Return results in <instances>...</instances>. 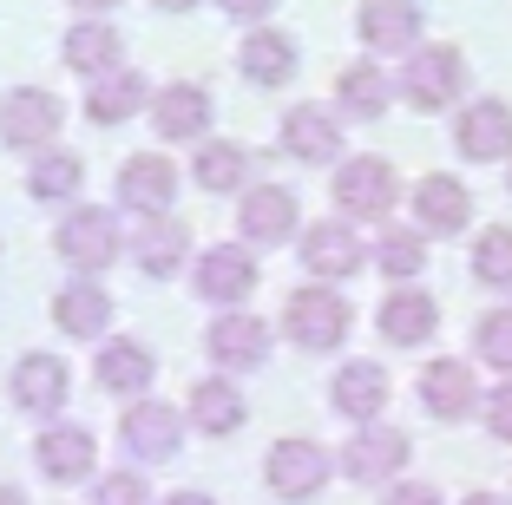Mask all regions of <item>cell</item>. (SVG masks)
Masks as SVG:
<instances>
[{"label":"cell","mask_w":512,"mask_h":505,"mask_svg":"<svg viewBox=\"0 0 512 505\" xmlns=\"http://www.w3.org/2000/svg\"><path fill=\"white\" fill-rule=\"evenodd\" d=\"M335 99H342L348 119H381L394 92H388V79H381V66H348L342 86H335Z\"/></svg>","instance_id":"obj_31"},{"label":"cell","mask_w":512,"mask_h":505,"mask_svg":"<svg viewBox=\"0 0 512 505\" xmlns=\"http://www.w3.org/2000/svg\"><path fill=\"white\" fill-rule=\"evenodd\" d=\"M184 250H191L184 223L178 217H151L145 230H138V243H132V263L145 269V276H171V269L184 263Z\"/></svg>","instance_id":"obj_28"},{"label":"cell","mask_w":512,"mask_h":505,"mask_svg":"<svg viewBox=\"0 0 512 505\" xmlns=\"http://www.w3.org/2000/svg\"><path fill=\"white\" fill-rule=\"evenodd\" d=\"M171 197H178V164H165L158 151H138V158H125V171H119V204H125V210L165 217Z\"/></svg>","instance_id":"obj_9"},{"label":"cell","mask_w":512,"mask_h":505,"mask_svg":"<svg viewBox=\"0 0 512 505\" xmlns=\"http://www.w3.org/2000/svg\"><path fill=\"white\" fill-rule=\"evenodd\" d=\"M211 361L217 368H256V361L270 355V328L256 322V315H243V309H230V315H217L211 322Z\"/></svg>","instance_id":"obj_17"},{"label":"cell","mask_w":512,"mask_h":505,"mask_svg":"<svg viewBox=\"0 0 512 505\" xmlns=\"http://www.w3.org/2000/svg\"><path fill=\"white\" fill-rule=\"evenodd\" d=\"M276 0H224V14L230 20H243V27H263V14H270Z\"/></svg>","instance_id":"obj_39"},{"label":"cell","mask_w":512,"mask_h":505,"mask_svg":"<svg viewBox=\"0 0 512 505\" xmlns=\"http://www.w3.org/2000/svg\"><path fill=\"white\" fill-rule=\"evenodd\" d=\"M480 361H493V368L512 374V309H493L480 322Z\"/></svg>","instance_id":"obj_36"},{"label":"cell","mask_w":512,"mask_h":505,"mask_svg":"<svg viewBox=\"0 0 512 505\" xmlns=\"http://www.w3.org/2000/svg\"><path fill=\"white\" fill-rule=\"evenodd\" d=\"M355 33L381 53H401V46L421 40V7L414 0H362V14H355Z\"/></svg>","instance_id":"obj_20"},{"label":"cell","mask_w":512,"mask_h":505,"mask_svg":"<svg viewBox=\"0 0 512 505\" xmlns=\"http://www.w3.org/2000/svg\"><path fill=\"white\" fill-rule=\"evenodd\" d=\"M388 505H440V492H434V486H401Z\"/></svg>","instance_id":"obj_40"},{"label":"cell","mask_w":512,"mask_h":505,"mask_svg":"<svg viewBox=\"0 0 512 505\" xmlns=\"http://www.w3.org/2000/svg\"><path fill=\"white\" fill-rule=\"evenodd\" d=\"M467 217H473V197H467V184L460 178H421L414 184V223H421L427 237H453V230H467Z\"/></svg>","instance_id":"obj_14"},{"label":"cell","mask_w":512,"mask_h":505,"mask_svg":"<svg viewBox=\"0 0 512 505\" xmlns=\"http://www.w3.org/2000/svg\"><path fill=\"white\" fill-rule=\"evenodd\" d=\"M302 269L316 276V283H342L362 269V237L348 230V223H309V237H302Z\"/></svg>","instance_id":"obj_11"},{"label":"cell","mask_w":512,"mask_h":505,"mask_svg":"<svg viewBox=\"0 0 512 505\" xmlns=\"http://www.w3.org/2000/svg\"><path fill=\"white\" fill-rule=\"evenodd\" d=\"M138 105H145V79L132 73V66H119V73H99L86 92V119L92 125H125L138 119Z\"/></svg>","instance_id":"obj_25"},{"label":"cell","mask_w":512,"mask_h":505,"mask_svg":"<svg viewBox=\"0 0 512 505\" xmlns=\"http://www.w3.org/2000/svg\"><path fill=\"white\" fill-rule=\"evenodd\" d=\"M53 132H60V99L40 86H20L0 99V138L20 151H46L53 145Z\"/></svg>","instance_id":"obj_5"},{"label":"cell","mask_w":512,"mask_h":505,"mask_svg":"<svg viewBox=\"0 0 512 505\" xmlns=\"http://www.w3.org/2000/svg\"><path fill=\"white\" fill-rule=\"evenodd\" d=\"M283 328L296 348H316V355H329V348L348 342V328H355V315H348V302L335 296L329 283H309L296 289V296L283 302Z\"/></svg>","instance_id":"obj_1"},{"label":"cell","mask_w":512,"mask_h":505,"mask_svg":"<svg viewBox=\"0 0 512 505\" xmlns=\"http://www.w3.org/2000/svg\"><path fill=\"white\" fill-rule=\"evenodd\" d=\"M342 466H348V479L381 486V479H394V473L407 466V433H394V427H362L355 440H348Z\"/></svg>","instance_id":"obj_15"},{"label":"cell","mask_w":512,"mask_h":505,"mask_svg":"<svg viewBox=\"0 0 512 505\" xmlns=\"http://www.w3.org/2000/svg\"><path fill=\"white\" fill-rule=\"evenodd\" d=\"M66 361L60 355H20L14 361V407H27V414H60L66 407Z\"/></svg>","instance_id":"obj_16"},{"label":"cell","mask_w":512,"mask_h":505,"mask_svg":"<svg viewBox=\"0 0 512 505\" xmlns=\"http://www.w3.org/2000/svg\"><path fill=\"white\" fill-rule=\"evenodd\" d=\"M92 374H99V387H112V394H138V387H151V348L106 342L99 361H92Z\"/></svg>","instance_id":"obj_29"},{"label":"cell","mask_w":512,"mask_h":505,"mask_svg":"<svg viewBox=\"0 0 512 505\" xmlns=\"http://www.w3.org/2000/svg\"><path fill=\"white\" fill-rule=\"evenodd\" d=\"M296 191H283V184H256V191H243V210H237V230L256 243V250H270V243H289L296 237Z\"/></svg>","instance_id":"obj_7"},{"label":"cell","mask_w":512,"mask_h":505,"mask_svg":"<svg viewBox=\"0 0 512 505\" xmlns=\"http://www.w3.org/2000/svg\"><path fill=\"white\" fill-rule=\"evenodd\" d=\"M381 407H388V374H381L375 361H348V368L335 374V414H348L355 427H368Z\"/></svg>","instance_id":"obj_22"},{"label":"cell","mask_w":512,"mask_h":505,"mask_svg":"<svg viewBox=\"0 0 512 505\" xmlns=\"http://www.w3.org/2000/svg\"><path fill=\"white\" fill-rule=\"evenodd\" d=\"M79 14H112V7H119V0H73Z\"/></svg>","instance_id":"obj_41"},{"label":"cell","mask_w":512,"mask_h":505,"mask_svg":"<svg viewBox=\"0 0 512 505\" xmlns=\"http://www.w3.org/2000/svg\"><path fill=\"white\" fill-rule=\"evenodd\" d=\"M191 420H197V433H237L243 427V394L230 381H197L191 387Z\"/></svg>","instance_id":"obj_30"},{"label":"cell","mask_w":512,"mask_h":505,"mask_svg":"<svg viewBox=\"0 0 512 505\" xmlns=\"http://www.w3.org/2000/svg\"><path fill=\"white\" fill-rule=\"evenodd\" d=\"M506 184H512V178H506Z\"/></svg>","instance_id":"obj_46"},{"label":"cell","mask_w":512,"mask_h":505,"mask_svg":"<svg viewBox=\"0 0 512 505\" xmlns=\"http://www.w3.org/2000/svg\"><path fill=\"white\" fill-rule=\"evenodd\" d=\"M119 433H125V453L132 460H171L184 446V427H178V407H165V401H138V407H125V420H119Z\"/></svg>","instance_id":"obj_8"},{"label":"cell","mask_w":512,"mask_h":505,"mask_svg":"<svg viewBox=\"0 0 512 505\" xmlns=\"http://www.w3.org/2000/svg\"><path fill=\"white\" fill-rule=\"evenodd\" d=\"M283 151L302 158V164L342 158V119L322 112V105H296V112H283Z\"/></svg>","instance_id":"obj_13"},{"label":"cell","mask_w":512,"mask_h":505,"mask_svg":"<svg viewBox=\"0 0 512 505\" xmlns=\"http://www.w3.org/2000/svg\"><path fill=\"white\" fill-rule=\"evenodd\" d=\"M394 197H401V184H394L388 158H348L342 171H335V210H342V217L375 223V217L394 210Z\"/></svg>","instance_id":"obj_2"},{"label":"cell","mask_w":512,"mask_h":505,"mask_svg":"<svg viewBox=\"0 0 512 505\" xmlns=\"http://www.w3.org/2000/svg\"><path fill=\"white\" fill-rule=\"evenodd\" d=\"M79 184H86V164H79L73 151H40V158H33V178H27L33 197L66 204V197H79Z\"/></svg>","instance_id":"obj_33"},{"label":"cell","mask_w":512,"mask_h":505,"mask_svg":"<svg viewBox=\"0 0 512 505\" xmlns=\"http://www.w3.org/2000/svg\"><path fill=\"white\" fill-rule=\"evenodd\" d=\"M151 125L165 138H204V125H211V92L204 86H165L151 99Z\"/></svg>","instance_id":"obj_24"},{"label":"cell","mask_w":512,"mask_h":505,"mask_svg":"<svg viewBox=\"0 0 512 505\" xmlns=\"http://www.w3.org/2000/svg\"><path fill=\"white\" fill-rule=\"evenodd\" d=\"M486 427H493V433H499V440H506V446H512V381H506V387H499L493 401H486Z\"/></svg>","instance_id":"obj_38"},{"label":"cell","mask_w":512,"mask_h":505,"mask_svg":"<svg viewBox=\"0 0 512 505\" xmlns=\"http://www.w3.org/2000/svg\"><path fill=\"white\" fill-rule=\"evenodd\" d=\"M453 145H460V158H480V164L506 158V151H512V105L506 99L467 105V112H460V125H453Z\"/></svg>","instance_id":"obj_10"},{"label":"cell","mask_w":512,"mask_h":505,"mask_svg":"<svg viewBox=\"0 0 512 505\" xmlns=\"http://www.w3.org/2000/svg\"><path fill=\"white\" fill-rule=\"evenodd\" d=\"M165 505H211V499H204V492H171Z\"/></svg>","instance_id":"obj_42"},{"label":"cell","mask_w":512,"mask_h":505,"mask_svg":"<svg viewBox=\"0 0 512 505\" xmlns=\"http://www.w3.org/2000/svg\"><path fill=\"white\" fill-rule=\"evenodd\" d=\"M151 7H165V14H191L197 0H151Z\"/></svg>","instance_id":"obj_43"},{"label":"cell","mask_w":512,"mask_h":505,"mask_svg":"<svg viewBox=\"0 0 512 505\" xmlns=\"http://www.w3.org/2000/svg\"><path fill=\"white\" fill-rule=\"evenodd\" d=\"M0 505H27V499H20V492H14V486H0Z\"/></svg>","instance_id":"obj_45"},{"label":"cell","mask_w":512,"mask_h":505,"mask_svg":"<svg viewBox=\"0 0 512 505\" xmlns=\"http://www.w3.org/2000/svg\"><path fill=\"white\" fill-rule=\"evenodd\" d=\"M473 269H480V283L512 289V230H486L480 250H473Z\"/></svg>","instance_id":"obj_35"},{"label":"cell","mask_w":512,"mask_h":505,"mask_svg":"<svg viewBox=\"0 0 512 505\" xmlns=\"http://www.w3.org/2000/svg\"><path fill=\"white\" fill-rule=\"evenodd\" d=\"M375 322H381V335H388L394 348H414V342H427V335L440 328V309H434L427 289H394V296L381 302Z\"/></svg>","instance_id":"obj_21"},{"label":"cell","mask_w":512,"mask_h":505,"mask_svg":"<svg viewBox=\"0 0 512 505\" xmlns=\"http://www.w3.org/2000/svg\"><path fill=\"white\" fill-rule=\"evenodd\" d=\"M473 401H480V387H473V368L467 361H427L421 374V407L434 420H467Z\"/></svg>","instance_id":"obj_18"},{"label":"cell","mask_w":512,"mask_h":505,"mask_svg":"<svg viewBox=\"0 0 512 505\" xmlns=\"http://www.w3.org/2000/svg\"><path fill=\"white\" fill-rule=\"evenodd\" d=\"M263 473H270L276 499H316L322 479H329V453H322L316 440H276Z\"/></svg>","instance_id":"obj_6"},{"label":"cell","mask_w":512,"mask_h":505,"mask_svg":"<svg viewBox=\"0 0 512 505\" xmlns=\"http://www.w3.org/2000/svg\"><path fill=\"white\" fill-rule=\"evenodd\" d=\"M197 296L204 302H243L256 289V256L243 243H224V250H204L197 256Z\"/></svg>","instance_id":"obj_12"},{"label":"cell","mask_w":512,"mask_h":505,"mask_svg":"<svg viewBox=\"0 0 512 505\" xmlns=\"http://www.w3.org/2000/svg\"><path fill=\"white\" fill-rule=\"evenodd\" d=\"M33 460H40L46 479H60V486H73V479L92 473V460H99V446H92L86 427H46L40 440H33Z\"/></svg>","instance_id":"obj_19"},{"label":"cell","mask_w":512,"mask_h":505,"mask_svg":"<svg viewBox=\"0 0 512 505\" xmlns=\"http://www.w3.org/2000/svg\"><path fill=\"white\" fill-rule=\"evenodd\" d=\"M243 79L250 86H289L296 79V40L276 33V27H256L243 40Z\"/></svg>","instance_id":"obj_23"},{"label":"cell","mask_w":512,"mask_h":505,"mask_svg":"<svg viewBox=\"0 0 512 505\" xmlns=\"http://www.w3.org/2000/svg\"><path fill=\"white\" fill-rule=\"evenodd\" d=\"M119 60H125V40L106 20H86V27L66 33V66H73V73L99 79V73H119Z\"/></svg>","instance_id":"obj_26"},{"label":"cell","mask_w":512,"mask_h":505,"mask_svg":"<svg viewBox=\"0 0 512 505\" xmlns=\"http://www.w3.org/2000/svg\"><path fill=\"white\" fill-rule=\"evenodd\" d=\"M375 263H381V276L407 283V276H421V269H427V243L414 237V230H388L381 250H375Z\"/></svg>","instance_id":"obj_34"},{"label":"cell","mask_w":512,"mask_h":505,"mask_svg":"<svg viewBox=\"0 0 512 505\" xmlns=\"http://www.w3.org/2000/svg\"><path fill=\"white\" fill-rule=\"evenodd\" d=\"M460 86H467V60H460L453 46H414V60H407V73H401V92L421 105V112L453 105Z\"/></svg>","instance_id":"obj_3"},{"label":"cell","mask_w":512,"mask_h":505,"mask_svg":"<svg viewBox=\"0 0 512 505\" xmlns=\"http://www.w3.org/2000/svg\"><path fill=\"white\" fill-rule=\"evenodd\" d=\"M460 505H506V499H499V492H467Z\"/></svg>","instance_id":"obj_44"},{"label":"cell","mask_w":512,"mask_h":505,"mask_svg":"<svg viewBox=\"0 0 512 505\" xmlns=\"http://www.w3.org/2000/svg\"><path fill=\"white\" fill-rule=\"evenodd\" d=\"M53 322H60L66 335H79V342H92V335L112 322V296L99 283H66L60 296H53Z\"/></svg>","instance_id":"obj_27"},{"label":"cell","mask_w":512,"mask_h":505,"mask_svg":"<svg viewBox=\"0 0 512 505\" xmlns=\"http://www.w3.org/2000/svg\"><path fill=\"white\" fill-rule=\"evenodd\" d=\"M92 505H151V486H138L132 473H106L92 486Z\"/></svg>","instance_id":"obj_37"},{"label":"cell","mask_w":512,"mask_h":505,"mask_svg":"<svg viewBox=\"0 0 512 505\" xmlns=\"http://www.w3.org/2000/svg\"><path fill=\"white\" fill-rule=\"evenodd\" d=\"M53 243H60V256L79 276H99V269L119 256V223H112V210H66Z\"/></svg>","instance_id":"obj_4"},{"label":"cell","mask_w":512,"mask_h":505,"mask_svg":"<svg viewBox=\"0 0 512 505\" xmlns=\"http://www.w3.org/2000/svg\"><path fill=\"white\" fill-rule=\"evenodd\" d=\"M197 191H243V178H250V151L243 145H204L191 164Z\"/></svg>","instance_id":"obj_32"}]
</instances>
